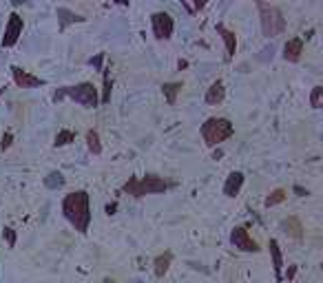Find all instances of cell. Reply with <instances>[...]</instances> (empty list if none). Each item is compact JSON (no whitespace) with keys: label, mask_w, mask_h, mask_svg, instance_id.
<instances>
[{"label":"cell","mask_w":323,"mask_h":283,"mask_svg":"<svg viewBox=\"0 0 323 283\" xmlns=\"http://www.w3.org/2000/svg\"><path fill=\"white\" fill-rule=\"evenodd\" d=\"M62 213L66 221L76 228L78 232H87L91 226V206H89V192L87 190H76L69 192L62 201Z\"/></svg>","instance_id":"1"},{"label":"cell","mask_w":323,"mask_h":283,"mask_svg":"<svg viewBox=\"0 0 323 283\" xmlns=\"http://www.w3.org/2000/svg\"><path fill=\"white\" fill-rule=\"evenodd\" d=\"M69 98L78 104L87 106V108H95L100 104V93H97V87L93 82H80V84H73V87H62L53 93V100H64Z\"/></svg>","instance_id":"2"},{"label":"cell","mask_w":323,"mask_h":283,"mask_svg":"<svg viewBox=\"0 0 323 283\" xmlns=\"http://www.w3.org/2000/svg\"><path fill=\"white\" fill-rule=\"evenodd\" d=\"M122 190L129 192L135 199H142L146 195H157V192H166L168 182L160 175H144V177H129V182L122 186Z\"/></svg>","instance_id":"3"},{"label":"cell","mask_w":323,"mask_h":283,"mask_svg":"<svg viewBox=\"0 0 323 283\" xmlns=\"http://www.w3.org/2000/svg\"><path fill=\"white\" fill-rule=\"evenodd\" d=\"M233 133H235V126L226 117H210L202 124V137H204L206 146H210V148L226 142L228 137H233Z\"/></svg>","instance_id":"4"},{"label":"cell","mask_w":323,"mask_h":283,"mask_svg":"<svg viewBox=\"0 0 323 283\" xmlns=\"http://www.w3.org/2000/svg\"><path fill=\"white\" fill-rule=\"evenodd\" d=\"M257 9L261 18V31H264L266 38H277L285 31V18L275 5L257 3Z\"/></svg>","instance_id":"5"},{"label":"cell","mask_w":323,"mask_h":283,"mask_svg":"<svg viewBox=\"0 0 323 283\" xmlns=\"http://www.w3.org/2000/svg\"><path fill=\"white\" fill-rule=\"evenodd\" d=\"M151 25H153V33L157 40H168L175 31V20L166 11H157V14L151 16Z\"/></svg>","instance_id":"6"},{"label":"cell","mask_w":323,"mask_h":283,"mask_svg":"<svg viewBox=\"0 0 323 283\" xmlns=\"http://www.w3.org/2000/svg\"><path fill=\"white\" fill-rule=\"evenodd\" d=\"M230 244L235 246L237 250H241V252H259V244L255 241V239L248 234V230L243 226L239 228H235L233 232H230Z\"/></svg>","instance_id":"7"},{"label":"cell","mask_w":323,"mask_h":283,"mask_svg":"<svg viewBox=\"0 0 323 283\" xmlns=\"http://www.w3.org/2000/svg\"><path fill=\"white\" fill-rule=\"evenodd\" d=\"M22 27H24V22H22V18L20 14H11L9 16V20H7V27H5V35H3V47H14L18 40H20V35H22Z\"/></svg>","instance_id":"8"},{"label":"cell","mask_w":323,"mask_h":283,"mask_svg":"<svg viewBox=\"0 0 323 283\" xmlns=\"http://www.w3.org/2000/svg\"><path fill=\"white\" fill-rule=\"evenodd\" d=\"M11 75H14V82L20 89H35V87H45V80L38 75H31L29 71H24L20 67H11Z\"/></svg>","instance_id":"9"},{"label":"cell","mask_w":323,"mask_h":283,"mask_svg":"<svg viewBox=\"0 0 323 283\" xmlns=\"http://www.w3.org/2000/svg\"><path fill=\"white\" fill-rule=\"evenodd\" d=\"M217 31H219V35H222V40H224V47H226V62H233V58L237 53V35H235V31H230V29H226L224 25H217Z\"/></svg>","instance_id":"10"},{"label":"cell","mask_w":323,"mask_h":283,"mask_svg":"<svg viewBox=\"0 0 323 283\" xmlns=\"http://www.w3.org/2000/svg\"><path fill=\"white\" fill-rule=\"evenodd\" d=\"M303 53V38H290L283 45V60L285 62H299Z\"/></svg>","instance_id":"11"},{"label":"cell","mask_w":323,"mask_h":283,"mask_svg":"<svg viewBox=\"0 0 323 283\" xmlns=\"http://www.w3.org/2000/svg\"><path fill=\"white\" fill-rule=\"evenodd\" d=\"M243 182H246V177H243L241 171H233L230 175L226 177V184H224V195L226 197H237L241 190Z\"/></svg>","instance_id":"12"},{"label":"cell","mask_w":323,"mask_h":283,"mask_svg":"<svg viewBox=\"0 0 323 283\" xmlns=\"http://www.w3.org/2000/svg\"><path fill=\"white\" fill-rule=\"evenodd\" d=\"M224 98H226V89H224V82L222 80H215L208 87V91H206V104H210V106H217V104H222Z\"/></svg>","instance_id":"13"},{"label":"cell","mask_w":323,"mask_h":283,"mask_svg":"<svg viewBox=\"0 0 323 283\" xmlns=\"http://www.w3.org/2000/svg\"><path fill=\"white\" fill-rule=\"evenodd\" d=\"M268 248H270V257H272V268H275V276H277V281H281V279H283V274H281V270H283V255H281V248H279V241H277V239H270Z\"/></svg>","instance_id":"14"},{"label":"cell","mask_w":323,"mask_h":283,"mask_svg":"<svg viewBox=\"0 0 323 283\" xmlns=\"http://www.w3.org/2000/svg\"><path fill=\"white\" fill-rule=\"evenodd\" d=\"M281 230L292 239H303V224L297 217H285L281 221Z\"/></svg>","instance_id":"15"},{"label":"cell","mask_w":323,"mask_h":283,"mask_svg":"<svg viewBox=\"0 0 323 283\" xmlns=\"http://www.w3.org/2000/svg\"><path fill=\"white\" fill-rule=\"evenodd\" d=\"M170 263H173V252H162V255L155 257L153 270H155V276H157V279H162V276L168 272Z\"/></svg>","instance_id":"16"},{"label":"cell","mask_w":323,"mask_h":283,"mask_svg":"<svg viewBox=\"0 0 323 283\" xmlns=\"http://www.w3.org/2000/svg\"><path fill=\"white\" fill-rule=\"evenodd\" d=\"M182 89H184V84L182 82H166V84H162V93H164V100L168 102L170 106L177 102V95L182 93Z\"/></svg>","instance_id":"17"},{"label":"cell","mask_w":323,"mask_h":283,"mask_svg":"<svg viewBox=\"0 0 323 283\" xmlns=\"http://www.w3.org/2000/svg\"><path fill=\"white\" fill-rule=\"evenodd\" d=\"M285 199H288V190H283V188H277V190H272L270 195L266 197L264 206H266V208H272V206H279V204H283Z\"/></svg>","instance_id":"18"},{"label":"cell","mask_w":323,"mask_h":283,"mask_svg":"<svg viewBox=\"0 0 323 283\" xmlns=\"http://www.w3.org/2000/svg\"><path fill=\"white\" fill-rule=\"evenodd\" d=\"M58 18H60V29H66V25H69V22H82V20H84L82 16L73 14V11L64 9V7L58 9Z\"/></svg>","instance_id":"19"},{"label":"cell","mask_w":323,"mask_h":283,"mask_svg":"<svg viewBox=\"0 0 323 283\" xmlns=\"http://www.w3.org/2000/svg\"><path fill=\"white\" fill-rule=\"evenodd\" d=\"M71 142H76V133L69 129H62V131H58V135H56V140H53V146H66V144H71Z\"/></svg>","instance_id":"20"},{"label":"cell","mask_w":323,"mask_h":283,"mask_svg":"<svg viewBox=\"0 0 323 283\" xmlns=\"http://www.w3.org/2000/svg\"><path fill=\"white\" fill-rule=\"evenodd\" d=\"M87 146L93 155H100L102 153V142H100V135H97V131H89L87 133Z\"/></svg>","instance_id":"21"},{"label":"cell","mask_w":323,"mask_h":283,"mask_svg":"<svg viewBox=\"0 0 323 283\" xmlns=\"http://www.w3.org/2000/svg\"><path fill=\"white\" fill-rule=\"evenodd\" d=\"M45 186H47V188H51V190H56V188H60V186H64L62 173H58V171L49 173V175L45 177Z\"/></svg>","instance_id":"22"},{"label":"cell","mask_w":323,"mask_h":283,"mask_svg":"<svg viewBox=\"0 0 323 283\" xmlns=\"http://www.w3.org/2000/svg\"><path fill=\"white\" fill-rule=\"evenodd\" d=\"M321 102H323V87H321V84H316V87L312 89V93H310V106L321 108Z\"/></svg>","instance_id":"23"},{"label":"cell","mask_w":323,"mask_h":283,"mask_svg":"<svg viewBox=\"0 0 323 283\" xmlns=\"http://www.w3.org/2000/svg\"><path fill=\"white\" fill-rule=\"evenodd\" d=\"M111 89H113V80L109 77V73L104 71V89H102V98H100L102 104H106V102L111 100Z\"/></svg>","instance_id":"24"},{"label":"cell","mask_w":323,"mask_h":283,"mask_svg":"<svg viewBox=\"0 0 323 283\" xmlns=\"http://www.w3.org/2000/svg\"><path fill=\"white\" fill-rule=\"evenodd\" d=\"M3 237H5V239H7L9 248H16V230H14V228H5Z\"/></svg>","instance_id":"25"},{"label":"cell","mask_w":323,"mask_h":283,"mask_svg":"<svg viewBox=\"0 0 323 283\" xmlns=\"http://www.w3.org/2000/svg\"><path fill=\"white\" fill-rule=\"evenodd\" d=\"M11 142H14V135H11V133H5V135H3V144H0V148L7 150V148L11 146Z\"/></svg>","instance_id":"26"},{"label":"cell","mask_w":323,"mask_h":283,"mask_svg":"<svg viewBox=\"0 0 323 283\" xmlns=\"http://www.w3.org/2000/svg\"><path fill=\"white\" fill-rule=\"evenodd\" d=\"M182 5H184V7H186L188 11H199V9H202V7H204V3H195V5H188V3H182Z\"/></svg>","instance_id":"27"},{"label":"cell","mask_w":323,"mask_h":283,"mask_svg":"<svg viewBox=\"0 0 323 283\" xmlns=\"http://www.w3.org/2000/svg\"><path fill=\"white\" fill-rule=\"evenodd\" d=\"M115 208H118V204H109V206H106V215H113Z\"/></svg>","instance_id":"28"},{"label":"cell","mask_w":323,"mask_h":283,"mask_svg":"<svg viewBox=\"0 0 323 283\" xmlns=\"http://www.w3.org/2000/svg\"><path fill=\"white\" fill-rule=\"evenodd\" d=\"M295 272H297V266H292V268L288 270V274H285V279H288V281H290V279H292V276H295Z\"/></svg>","instance_id":"29"},{"label":"cell","mask_w":323,"mask_h":283,"mask_svg":"<svg viewBox=\"0 0 323 283\" xmlns=\"http://www.w3.org/2000/svg\"><path fill=\"white\" fill-rule=\"evenodd\" d=\"M177 67H180V69H186V67H188V62H186V60H180Z\"/></svg>","instance_id":"30"},{"label":"cell","mask_w":323,"mask_h":283,"mask_svg":"<svg viewBox=\"0 0 323 283\" xmlns=\"http://www.w3.org/2000/svg\"><path fill=\"white\" fill-rule=\"evenodd\" d=\"M295 192H299V195H308V190H303V188H299V186H295Z\"/></svg>","instance_id":"31"},{"label":"cell","mask_w":323,"mask_h":283,"mask_svg":"<svg viewBox=\"0 0 323 283\" xmlns=\"http://www.w3.org/2000/svg\"><path fill=\"white\" fill-rule=\"evenodd\" d=\"M102 283H118V281L111 279V276H106V279H102Z\"/></svg>","instance_id":"32"}]
</instances>
